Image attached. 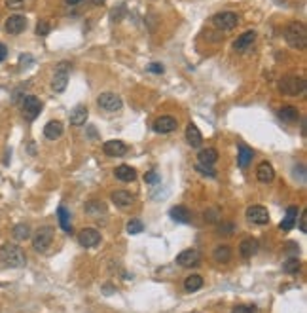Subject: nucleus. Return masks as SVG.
<instances>
[{
	"mask_svg": "<svg viewBox=\"0 0 307 313\" xmlns=\"http://www.w3.org/2000/svg\"><path fill=\"white\" fill-rule=\"evenodd\" d=\"M300 232L307 234V211H302V216H300Z\"/></svg>",
	"mask_w": 307,
	"mask_h": 313,
	"instance_id": "58836bf2",
	"label": "nucleus"
},
{
	"mask_svg": "<svg viewBox=\"0 0 307 313\" xmlns=\"http://www.w3.org/2000/svg\"><path fill=\"white\" fill-rule=\"evenodd\" d=\"M50 29H52V27H50V23L48 21H38V25H36V33L40 34V36H46V34L50 33Z\"/></svg>",
	"mask_w": 307,
	"mask_h": 313,
	"instance_id": "e433bc0d",
	"label": "nucleus"
},
{
	"mask_svg": "<svg viewBox=\"0 0 307 313\" xmlns=\"http://www.w3.org/2000/svg\"><path fill=\"white\" fill-rule=\"evenodd\" d=\"M252 156H254V152L250 150L248 146H245V144H239V156H237V163H239V167H248V163L252 162Z\"/></svg>",
	"mask_w": 307,
	"mask_h": 313,
	"instance_id": "cd10ccee",
	"label": "nucleus"
},
{
	"mask_svg": "<svg viewBox=\"0 0 307 313\" xmlns=\"http://www.w3.org/2000/svg\"><path fill=\"white\" fill-rule=\"evenodd\" d=\"M112 201H114L118 207H122V209H127V207H131L135 203V195H131L129 192H125V190H118V192L112 194Z\"/></svg>",
	"mask_w": 307,
	"mask_h": 313,
	"instance_id": "a211bd4d",
	"label": "nucleus"
},
{
	"mask_svg": "<svg viewBox=\"0 0 307 313\" xmlns=\"http://www.w3.org/2000/svg\"><path fill=\"white\" fill-rule=\"evenodd\" d=\"M232 313H256V308L254 306H243V304H239V306L233 308Z\"/></svg>",
	"mask_w": 307,
	"mask_h": 313,
	"instance_id": "c9c22d12",
	"label": "nucleus"
},
{
	"mask_svg": "<svg viewBox=\"0 0 307 313\" xmlns=\"http://www.w3.org/2000/svg\"><path fill=\"white\" fill-rule=\"evenodd\" d=\"M23 116L32 122V120L38 118V114H40V110H42V103H40V99L34 97V95H27V97L23 99Z\"/></svg>",
	"mask_w": 307,
	"mask_h": 313,
	"instance_id": "6e6552de",
	"label": "nucleus"
},
{
	"mask_svg": "<svg viewBox=\"0 0 307 313\" xmlns=\"http://www.w3.org/2000/svg\"><path fill=\"white\" fill-rule=\"evenodd\" d=\"M256 179L260 181V183H271L273 179H275V169H273V165L267 162H262L258 167H256Z\"/></svg>",
	"mask_w": 307,
	"mask_h": 313,
	"instance_id": "2eb2a0df",
	"label": "nucleus"
},
{
	"mask_svg": "<svg viewBox=\"0 0 307 313\" xmlns=\"http://www.w3.org/2000/svg\"><path fill=\"white\" fill-rule=\"evenodd\" d=\"M64 2H66V4H70V6H76V4H80L82 0H64Z\"/></svg>",
	"mask_w": 307,
	"mask_h": 313,
	"instance_id": "a18cd8bd",
	"label": "nucleus"
},
{
	"mask_svg": "<svg viewBox=\"0 0 307 313\" xmlns=\"http://www.w3.org/2000/svg\"><path fill=\"white\" fill-rule=\"evenodd\" d=\"M148 70L150 72H154V74H163V70H165V68H163L161 63H152V65L148 66Z\"/></svg>",
	"mask_w": 307,
	"mask_h": 313,
	"instance_id": "ea45409f",
	"label": "nucleus"
},
{
	"mask_svg": "<svg viewBox=\"0 0 307 313\" xmlns=\"http://www.w3.org/2000/svg\"><path fill=\"white\" fill-rule=\"evenodd\" d=\"M246 218L252 222V224H258V226H264L269 222V213L265 207L254 205V207H248L246 209Z\"/></svg>",
	"mask_w": 307,
	"mask_h": 313,
	"instance_id": "9b49d317",
	"label": "nucleus"
},
{
	"mask_svg": "<svg viewBox=\"0 0 307 313\" xmlns=\"http://www.w3.org/2000/svg\"><path fill=\"white\" fill-rule=\"evenodd\" d=\"M11 236L17 241H25V239L31 238V228H29V224H17L11 230Z\"/></svg>",
	"mask_w": 307,
	"mask_h": 313,
	"instance_id": "c756f323",
	"label": "nucleus"
},
{
	"mask_svg": "<svg viewBox=\"0 0 307 313\" xmlns=\"http://www.w3.org/2000/svg\"><path fill=\"white\" fill-rule=\"evenodd\" d=\"M283 270H285L286 273H296V271L300 270V260H298V258H288V260H286V264L283 266Z\"/></svg>",
	"mask_w": 307,
	"mask_h": 313,
	"instance_id": "f704fd0d",
	"label": "nucleus"
},
{
	"mask_svg": "<svg viewBox=\"0 0 307 313\" xmlns=\"http://www.w3.org/2000/svg\"><path fill=\"white\" fill-rule=\"evenodd\" d=\"M239 23V15L233 13V11H220L212 17V25L220 31H233Z\"/></svg>",
	"mask_w": 307,
	"mask_h": 313,
	"instance_id": "39448f33",
	"label": "nucleus"
},
{
	"mask_svg": "<svg viewBox=\"0 0 307 313\" xmlns=\"http://www.w3.org/2000/svg\"><path fill=\"white\" fill-rule=\"evenodd\" d=\"M169 215L175 222H180V224H188V222H190V218H191L190 211H188L186 207H182V205L171 207Z\"/></svg>",
	"mask_w": 307,
	"mask_h": 313,
	"instance_id": "5701e85b",
	"label": "nucleus"
},
{
	"mask_svg": "<svg viewBox=\"0 0 307 313\" xmlns=\"http://www.w3.org/2000/svg\"><path fill=\"white\" fill-rule=\"evenodd\" d=\"M239 252H241V256L243 258H250V256H254L256 252H258V241L252 238H246L241 241V245H239Z\"/></svg>",
	"mask_w": 307,
	"mask_h": 313,
	"instance_id": "412c9836",
	"label": "nucleus"
},
{
	"mask_svg": "<svg viewBox=\"0 0 307 313\" xmlns=\"http://www.w3.org/2000/svg\"><path fill=\"white\" fill-rule=\"evenodd\" d=\"M199 163H205V165H214V163L218 162V150L216 148H212V146H209V148H203L201 152H199Z\"/></svg>",
	"mask_w": 307,
	"mask_h": 313,
	"instance_id": "393cba45",
	"label": "nucleus"
},
{
	"mask_svg": "<svg viewBox=\"0 0 307 313\" xmlns=\"http://www.w3.org/2000/svg\"><path fill=\"white\" fill-rule=\"evenodd\" d=\"M142 230H144L142 220H138V218H131V220L127 222V234H131V236L142 234Z\"/></svg>",
	"mask_w": 307,
	"mask_h": 313,
	"instance_id": "2f4dec72",
	"label": "nucleus"
},
{
	"mask_svg": "<svg viewBox=\"0 0 307 313\" xmlns=\"http://www.w3.org/2000/svg\"><path fill=\"white\" fill-rule=\"evenodd\" d=\"M6 57H8V48H6L4 44L0 42V63H2V61H4Z\"/></svg>",
	"mask_w": 307,
	"mask_h": 313,
	"instance_id": "37998d69",
	"label": "nucleus"
},
{
	"mask_svg": "<svg viewBox=\"0 0 307 313\" xmlns=\"http://www.w3.org/2000/svg\"><path fill=\"white\" fill-rule=\"evenodd\" d=\"M68 63L63 61V63H59L57 66V70H55V76H53L52 80V89L55 93H61L66 89V84H68Z\"/></svg>",
	"mask_w": 307,
	"mask_h": 313,
	"instance_id": "0eeeda50",
	"label": "nucleus"
},
{
	"mask_svg": "<svg viewBox=\"0 0 307 313\" xmlns=\"http://www.w3.org/2000/svg\"><path fill=\"white\" fill-rule=\"evenodd\" d=\"M203 287V277L201 275H188L184 279V289L188 292H195Z\"/></svg>",
	"mask_w": 307,
	"mask_h": 313,
	"instance_id": "c85d7f7f",
	"label": "nucleus"
},
{
	"mask_svg": "<svg viewBox=\"0 0 307 313\" xmlns=\"http://www.w3.org/2000/svg\"><path fill=\"white\" fill-rule=\"evenodd\" d=\"M186 140H188V144L193 146V148L201 146L203 135H201V131H199V127H197L195 124H188V127H186Z\"/></svg>",
	"mask_w": 307,
	"mask_h": 313,
	"instance_id": "f3484780",
	"label": "nucleus"
},
{
	"mask_svg": "<svg viewBox=\"0 0 307 313\" xmlns=\"http://www.w3.org/2000/svg\"><path fill=\"white\" fill-rule=\"evenodd\" d=\"M144 181H146V183H150V184H154V183H158V181H159V177L154 173V171H150V173L144 175Z\"/></svg>",
	"mask_w": 307,
	"mask_h": 313,
	"instance_id": "a19ab883",
	"label": "nucleus"
},
{
	"mask_svg": "<svg viewBox=\"0 0 307 313\" xmlns=\"http://www.w3.org/2000/svg\"><path fill=\"white\" fill-rule=\"evenodd\" d=\"M0 262L6 268H23L27 264V256L21 247H17L13 243H6L0 247Z\"/></svg>",
	"mask_w": 307,
	"mask_h": 313,
	"instance_id": "f257e3e1",
	"label": "nucleus"
},
{
	"mask_svg": "<svg viewBox=\"0 0 307 313\" xmlns=\"http://www.w3.org/2000/svg\"><path fill=\"white\" fill-rule=\"evenodd\" d=\"M78 243L85 249L97 247V245L101 243V234L97 232L95 228H85V230H82V232L78 234Z\"/></svg>",
	"mask_w": 307,
	"mask_h": 313,
	"instance_id": "9d476101",
	"label": "nucleus"
},
{
	"mask_svg": "<svg viewBox=\"0 0 307 313\" xmlns=\"http://www.w3.org/2000/svg\"><path fill=\"white\" fill-rule=\"evenodd\" d=\"M205 218H207L209 222H216V220H220V216H218V213H216V211H214V213H212V211L205 213Z\"/></svg>",
	"mask_w": 307,
	"mask_h": 313,
	"instance_id": "79ce46f5",
	"label": "nucleus"
},
{
	"mask_svg": "<svg viewBox=\"0 0 307 313\" xmlns=\"http://www.w3.org/2000/svg\"><path fill=\"white\" fill-rule=\"evenodd\" d=\"M177 129V120L173 116H161L154 122V131L156 133H171Z\"/></svg>",
	"mask_w": 307,
	"mask_h": 313,
	"instance_id": "dca6fc26",
	"label": "nucleus"
},
{
	"mask_svg": "<svg viewBox=\"0 0 307 313\" xmlns=\"http://www.w3.org/2000/svg\"><path fill=\"white\" fill-rule=\"evenodd\" d=\"M279 118L283 120V122H286V124H294L298 118H300V110H298L296 107H283L281 110H279Z\"/></svg>",
	"mask_w": 307,
	"mask_h": 313,
	"instance_id": "a878e982",
	"label": "nucleus"
},
{
	"mask_svg": "<svg viewBox=\"0 0 307 313\" xmlns=\"http://www.w3.org/2000/svg\"><path fill=\"white\" fill-rule=\"evenodd\" d=\"M256 40V33L254 31H246V33H243L235 42H233V50L235 52H239V54H245L252 44H254Z\"/></svg>",
	"mask_w": 307,
	"mask_h": 313,
	"instance_id": "4468645a",
	"label": "nucleus"
},
{
	"mask_svg": "<svg viewBox=\"0 0 307 313\" xmlns=\"http://www.w3.org/2000/svg\"><path fill=\"white\" fill-rule=\"evenodd\" d=\"M52 241H53V228L42 226V228H38V230L34 232V236H32V247L36 249L38 252H44V250L50 249Z\"/></svg>",
	"mask_w": 307,
	"mask_h": 313,
	"instance_id": "7ed1b4c3",
	"label": "nucleus"
},
{
	"mask_svg": "<svg viewBox=\"0 0 307 313\" xmlns=\"http://www.w3.org/2000/svg\"><path fill=\"white\" fill-rule=\"evenodd\" d=\"M201 262V252L195 250V249H186L182 250L179 256H177V264L182 268H193V266H199Z\"/></svg>",
	"mask_w": 307,
	"mask_h": 313,
	"instance_id": "1a4fd4ad",
	"label": "nucleus"
},
{
	"mask_svg": "<svg viewBox=\"0 0 307 313\" xmlns=\"http://www.w3.org/2000/svg\"><path fill=\"white\" fill-rule=\"evenodd\" d=\"M285 40L290 48L294 50H304L307 44V31L306 25L300 21H292L286 25L285 29Z\"/></svg>",
	"mask_w": 307,
	"mask_h": 313,
	"instance_id": "f03ea898",
	"label": "nucleus"
},
{
	"mask_svg": "<svg viewBox=\"0 0 307 313\" xmlns=\"http://www.w3.org/2000/svg\"><path fill=\"white\" fill-rule=\"evenodd\" d=\"M279 87L286 95H300V93L306 91V80L300 78V76H285L279 82Z\"/></svg>",
	"mask_w": 307,
	"mask_h": 313,
	"instance_id": "20e7f679",
	"label": "nucleus"
},
{
	"mask_svg": "<svg viewBox=\"0 0 307 313\" xmlns=\"http://www.w3.org/2000/svg\"><path fill=\"white\" fill-rule=\"evenodd\" d=\"M57 216H59V224L63 228L64 232H72V224H70V213L64 209V207H59L57 209Z\"/></svg>",
	"mask_w": 307,
	"mask_h": 313,
	"instance_id": "7c9ffc66",
	"label": "nucleus"
},
{
	"mask_svg": "<svg viewBox=\"0 0 307 313\" xmlns=\"http://www.w3.org/2000/svg\"><path fill=\"white\" fill-rule=\"evenodd\" d=\"M4 29H6V33L10 34H19L23 33L25 29H27V19H25V15H10L8 19H6V25H4Z\"/></svg>",
	"mask_w": 307,
	"mask_h": 313,
	"instance_id": "f8f14e48",
	"label": "nucleus"
},
{
	"mask_svg": "<svg viewBox=\"0 0 307 313\" xmlns=\"http://www.w3.org/2000/svg\"><path fill=\"white\" fill-rule=\"evenodd\" d=\"M195 171L201 173L203 177H211V179L216 177V171L212 169V165H205V163H197V165H195Z\"/></svg>",
	"mask_w": 307,
	"mask_h": 313,
	"instance_id": "473e14b6",
	"label": "nucleus"
},
{
	"mask_svg": "<svg viewBox=\"0 0 307 313\" xmlns=\"http://www.w3.org/2000/svg\"><path fill=\"white\" fill-rule=\"evenodd\" d=\"M97 105L106 110V112H118V110H122L123 107V101L120 95L116 93H112V91H106V93H101L99 99H97Z\"/></svg>",
	"mask_w": 307,
	"mask_h": 313,
	"instance_id": "423d86ee",
	"label": "nucleus"
},
{
	"mask_svg": "<svg viewBox=\"0 0 307 313\" xmlns=\"http://www.w3.org/2000/svg\"><path fill=\"white\" fill-rule=\"evenodd\" d=\"M114 175H116L118 181H122V183H133L137 179V171L131 165H120V167H116Z\"/></svg>",
	"mask_w": 307,
	"mask_h": 313,
	"instance_id": "aec40b11",
	"label": "nucleus"
},
{
	"mask_svg": "<svg viewBox=\"0 0 307 313\" xmlns=\"http://www.w3.org/2000/svg\"><path fill=\"white\" fill-rule=\"evenodd\" d=\"M95 211H103L105 213L106 209H105V205H103V201H89L87 205H85V213H89V215H95Z\"/></svg>",
	"mask_w": 307,
	"mask_h": 313,
	"instance_id": "72a5a7b5",
	"label": "nucleus"
},
{
	"mask_svg": "<svg viewBox=\"0 0 307 313\" xmlns=\"http://www.w3.org/2000/svg\"><path fill=\"white\" fill-rule=\"evenodd\" d=\"M89 2H91L93 6H103V4H105V0H89Z\"/></svg>",
	"mask_w": 307,
	"mask_h": 313,
	"instance_id": "c03bdc74",
	"label": "nucleus"
},
{
	"mask_svg": "<svg viewBox=\"0 0 307 313\" xmlns=\"http://www.w3.org/2000/svg\"><path fill=\"white\" fill-rule=\"evenodd\" d=\"M44 135H46V139H50V140L59 139V137L63 135V124H61V122H57V120L48 122V124H46V127H44Z\"/></svg>",
	"mask_w": 307,
	"mask_h": 313,
	"instance_id": "6ab92c4d",
	"label": "nucleus"
},
{
	"mask_svg": "<svg viewBox=\"0 0 307 313\" xmlns=\"http://www.w3.org/2000/svg\"><path fill=\"white\" fill-rule=\"evenodd\" d=\"M103 150H105V154L110 156V158H120V156L127 154V144L122 142V140H106Z\"/></svg>",
	"mask_w": 307,
	"mask_h": 313,
	"instance_id": "ddd939ff",
	"label": "nucleus"
},
{
	"mask_svg": "<svg viewBox=\"0 0 307 313\" xmlns=\"http://www.w3.org/2000/svg\"><path fill=\"white\" fill-rule=\"evenodd\" d=\"M25 4H27V0H6V6L11 10H21L25 8Z\"/></svg>",
	"mask_w": 307,
	"mask_h": 313,
	"instance_id": "4c0bfd02",
	"label": "nucleus"
},
{
	"mask_svg": "<svg viewBox=\"0 0 307 313\" xmlns=\"http://www.w3.org/2000/svg\"><path fill=\"white\" fill-rule=\"evenodd\" d=\"M214 260L218 262V264H228L230 260H232V249L228 247V245H218V247L214 249Z\"/></svg>",
	"mask_w": 307,
	"mask_h": 313,
	"instance_id": "bb28decb",
	"label": "nucleus"
},
{
	"mask_svg": "<svg viewBox=\"0 0 307 313\" xmlns=\"http://www.w3.org/2000/svg\"><path fill=\"white\" fill-rule=\"evenodd\" d=\"M296 222H298V209L296 207H288L285 218H283V222H281V230L290 232L292 228L296 226Z\"/></svg>",
	"mask_w": 307,
	"mask_h": 313,
	"instance_id": "b1692460",
	"label": "nucleus"
},
{
	"mask_svg": "<svg viewBox=\"0 0 307 313\" xmlns=\"http://www.w3.org/2000/svg\"><path fill=\"white\" fill-rule=\"evenodd\" d=\"M87 116H89L87 107L78 105V107H74L72 108V112H70V124H72V125H84Z\"/></svg>",
	"mask_w": 307,
	"mask_h": 313,
	"instance_id": "4be33fe9",
	"label": "nucleus"
}]
</instances>
